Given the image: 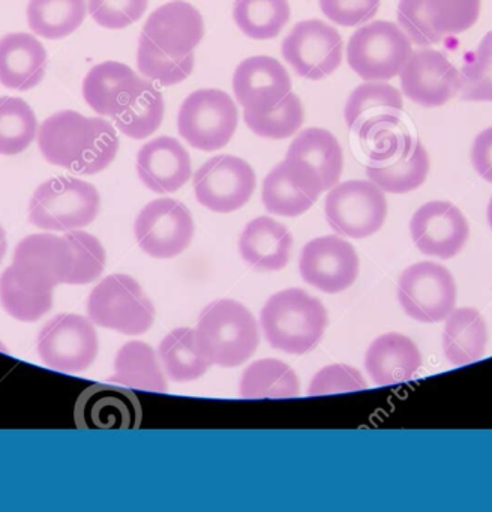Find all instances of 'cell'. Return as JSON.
<instances>
[{"label": "cell", "mask_w": 492, "mask_h": 512, "mask_svg": "<svg viewBox=\"0 0 492 512\" xmlns=\"http://www.w3.org/2000/svg\"><path fill=\"white\" fill-rule=\"evenodd\" d=\"M72 260L65 238L30 235L18 242L14 262L0 277V304L20 320L36 322L53 307V290L68 284Z\"/></svg>", "instance_id": "cell-1"}, {"label": "cell", "mask_w": 492, "mask_h": 512, "mask_svg": "<svg viewBox=\"0 0 492 512\" xmlns=\"http://www.w3.org/2000/svg\"><path fill=\"white\" fill-rule=\"evenodd\" d=\"M38 146L42 157L53 166L77 175H96L116 158L119 136L105 119L63 110L42 122Z\"/></svg>", "instance_id": "cell-2"}, {"label": "cell", "mask_w": 492, "mask_h": 512, "mask_svg": "<svg viewBox=\"0 0 492 512\" xmlns=\"http://www.w3.org/2000/svg\"><path fill=\"white\" fill-rule=\"evenodd\" d=\"M326 308L302 289H287L267 299L261 326L273 349L303 355L317 346L326 331Z\"/></svg>", "instance_id": "cell-3"}, {"label": "cell", "mask_w": 492, "mask_h": 512, "mask_svg": "<svg viewBox=\"0 0 492 512\" xmlns=\"http://www.w3.org/2000/svg\"><path fill=\"white\" fill-rule=\"evenodd\" d=\"M194 331L201 353L210 364L219 367L242 365L260 343L255 317L233 299H219L207 305Z\"/></svg>", "instance_id": "cell-4"}, {"label": "cell", "mask_w": 492, "mask_h": 512, "mask_svg": "<svg viewBox=\"0 0 492 512\" xmlns=\"http://www.w3.org/2000/svg\"><path fill=\"white\" fill-rule=\"evenodd\" d=\"M101 197L89 182L69 176L39 185L29 203V221L51 232H71L89 226L99 212Z\"/></svg>", "instance_id": "cell-5"}, {"label": "cell", "mask_w": 492, "mask_h": 512, "mask_svg": "<svg viewBox=\"0 0 492 512\" xmlns=\"http://www.w3.org/2000/svg\"><path fill=\"white\" fill-rule=\"evenodd\" d=\"M87 314L95 325L125 335L144 334L155 320V308L140 284L125 274L108 275L90 293Z\"/></svg>", "instance_id": "cell-6"}, {"label": "cell", "mask_w": 492, "mask_h": 512, "mask_svg": "<svg viewBox=\"0 0 492 512\" xmlns=\"http://www.w3.org/2000/svg\"><path fill=\"white\" fill-rule=\"evenodd\" d=\"M411 53L410 38L399 26L372 22L351 35L347 62L365 82H386L399 76Z\"/></svg>", "instance_id": "cell-7"}, {"label": "cell", "mask_w": 492, "mask_h": 512, "mask_svg": "<svg viewBox=\"0 0 492 512\" xmlns=\"http://www.w3.org/2000/svg\"><path fill=\"white\" fill-rule=\"evenodd\" d=\"M239 124V112L233 98L219 89L192 92L177 116V130L192 148L218 151L228 145Z\"/></svg>", "instance_id": "cell-8"}, {"label": "cell", "mask_w": 492, "mask_h": 512, "mask_svg": "<svg viewBox=\"0 0 492 512\" xmlns=\"http://www.w3.org/2000/svg\"><path fill=\"white\" fill-rule=\"evenodd\" d=\"M479 16L480 0H399L396 10L399 28L419 47L468 31Z\"/></svg>", "instance_id": "cell-9"}, {"label": "cell", "mask_w": 492, "mask_h": 512, "mask_svg": "<svg viewBox=\"0 0 492 512\" xmlns=\"http://www.w3.org/2000/svg\"><path fill=\"white\" fill-rule=\"evenodd\" d=\"M327 223L339 235L363 239L383 227L387 217L384 191L371 181H347L330 188L324 203Z\"/></svg>", "instance_id": "cell-10"}, {"label": "cell", "mask_w": 492, "mask_h": 512, "mask_svg": "<svg viewBox=\"0 0 492 512\" xmlns=\"http://www.w3.org/2000/svg\"><path fill=\"white\" fill-rule=\"evenodd\" d=\"M36 349L47 367L78 373L98 356V335L92 320L78 314H59L39 331Z\"/></svg>", "instance_id": "cell-11"}, {"label": "cell", "mask_w": 492, "mask_h": 512, "mask_svg": "<svg viewBox=\"0 0 492 512\" xmlns=\"http://www.w3.org/2000/svg\"><path fill=\"white\" fill-rule=\"evenodd\" d=\"M456 295L452 274L438 263H416L399 277V304L417 322L437 323L446 319L455 310Z\"/></svg>", "instance_id": "cell-12"}, {"label": "cell", "mask_w": 492, "mask_h": 512, "mask_svg": "<svg viewBox=\"0 0 492 512\" xmlns=\"http://www.w3.org/2000/svg\"><path fill=\"white\" fill-rule=\"evenodd\" d=\"M255 185L257 178L252 167L233 155L210 158L194 175L198 203L218 214L243 208L254 194Z\"/></svg>", "instance_id": "cell-13"}, {"label": "cell", "mask_w": 492, "mask_h": 512, "mask_svg": "<svg viewBox=\"0 0 492 512\" xmlns=\"http://www.w3.org/2000/svg\"><path fill=\"white\" fill-rule=\"evenodd\" d=\"M282 56L297 76L321 80L335 73L342 64L341 35L321 20L297 23L282 41Z\"/></svg>", "instance_id": "cell-14"}, {"label": "cell", "mask_w": 492, "mask_h": 512, "mask_svg": "<svg viewBox=\"0 0 492 512\" xmlns=\"http://www.w3.org/2000/svg\"><path fill=\"white\" fill-rule=\"evenodd\" d=\"M135 239L155 259L179 256L194 238V220L183 203L158 199L144 206L134 224Z\"/></svg>", "instance_id": "cell-15"}, {"label": "cell", "mask_w": 492, "mask_h": 512, "mask_svg": "<svg viewBox=\"0 0 492 512\" xmlns=\"http://www.w3.org/2000/svg\"><path fill=\"white\" fill-rule=\"evenodd\" d=\"M324 193L320 176L299 158H285L273 167L263 182L264 208L281 217H299Z\"/></svg>", "instance_id": "cell-16"}, {"label": "cell", "mask_w": 492, "mask_h": 512, "mask_svg": "<svg viewBox=\"0 0 492 512\" xmlns=\"http://www.w3.org/2000/svg\"><path fill=\"white\" fill-rule=\"evenodd\" d=\"M402 92L422 107H440L459 92L461 77L455 65L438 50H417L399 73Z\"/></svg>", "instance_id": "cell-17"}, {"label": "cell", "mask_w": 492, "mask_h": 512, "mask_svg": "<svg viewBox=\"0 0 492 512\" xmlns=\"http://www.w3.org/2000/svg\"><path fill=\"white\" fill-rule=\"evenodd\" d=\"M410 233L420 253L447 260L461 253L470 236V226L453 203L435 200L414 212Z\"/></svg>", "instance_id": "cell-18"}, {"label": "cell", "mask_w": 492, "mask_h": 512, "mask_svg": "<svg viewBox=\"0 0 492 512\" xmlns=\"http://www.w3.org/2000/svg\"><path fill=\"white\" fill-rule=\"evenodd\" d=\"M299 268L306 283L324 293H339L356 281L359 256L350 242L323 236L303 247Z\"/></svg>", "instance_id": "cell-19"}, {"label": "cell", "mask_w": 492, "mask_h": 512, "mask_svg": "<svg viewBox=\"0 0 492 512\" xmlns=\"http://www.w3.org/2000/svg\"><path fill=\"white\" fill-rule=\"evenodd\" d=\"M141 418L137 395L119 386H89L75 403V425L83 430H134Z\"/></svg>", "instance_id": "cell-20"}, {"label": "cell", "mask_w": 492, "mask_h": 512, "mask_svg": "<svg viewBox=\"0 0 492 512\" xmlns=\"http://www.w3.org/2000/svg\"><path fill=\"white\" fill-rule=\"evenodd\" d=\"M233 91L243 109L266 112L290 94V74L270 56H252L234 71Z\"/></svg>", "instance_id": "cell-21"}, {"label": "cell", "mask_w": 492, "mask_h": 512, "mask_svg": "<svg viewBox=\"0 0 492 512\" xmlns=\"http://www.w3.org/2000/svg\"><path fill=\"white\" fill-rule=\"evenodd\" d=\"M141 35L167 55L183 58L203 40V17L185 0H173L150 14Z\"/></svg>", "instance_id": "cell-22"}, {"label": "cell", "mask_w": 492, "mask_h": 512, "mask_svg": "<svg viewBox=\"0 0 492 512\" xmlns=\"http://www.w3.org/2000/svg\"><path fill=\"white\" fill-rule=\"evenodd\" d=\"M137 173L153 193H174L191 178V157L179 140L156 137L138 151Z\"/></svg>", "instance_id": "cell-23"}, {"label": "cell", "mask_w": 492, "mask_h": 512, "mask_svg": "<svg viewBox=\"0 0 492 512\" xmlns=\"http://www.w3.org/2000/svg\"><path fill=\"white\" fill-rule=\"evenodd\" d=\"M141 80L131 67L122 62H102L84 77L83 97L93 112L116 118L134 97Z\"/></svg>", "instance_id": "cell-24"}, {"label": "cell", "mask_w": 492, "mask_h": 512, "mask_svg": "<svg viewBox=\"0 0 492 512\" xmlns=\"http://www.w3.org/2000/svg\"><path fill=\"white\" fill-rule=\"evenodd\" d=\"M48 56L33 35L8 34L0 38V85L29 91L44 79Z\"/></svg>", "instance_id": "cell-25"}, {"label": "cell", "mask_w": 492, "mask_h": 512, "mask_svg": "<svg viewBox=\"0 0 492 512\" xmlns=\"http://www.w3.org/2000/svg\"><path fill=\"white\" fill-rule=\"evenodd\" d=\"M293 236L284 224L269 217L249 221L239 239L242 259L261 272L281 271L290 260Z\"/></svg>", "instance_id": "cell-26"}, {"label": "cell", "mask_w": 492, "mask_h": 512, "mask_svg": "<svg viewBox=\"0 0 492 512\" xmlns=\"http://www.w3.org/2000/svg\"><path fill=\"white\" fill-rule=\"evenodd\" d=\"M422 365L419 347L402 334L381 335L372 341L365 356V368L377 385H398L407 382Z\"/></svg>", "instance_id": "cell-27"}, {"label": "cell", "mask_w": 492, "mask_h": 512, "mask_svg": "<svg viewBox=\"0 0 492 512\" xmlns=\"http://www.w3.org/2000/svg\"><path fill=\"white\" fill-rule=\"evenodd\" d=\"M488 329L474 308H456L446 317L443 352L450 364L461 367L485 355Z\"/></svg>", "instance_id": "cell-28"}, {"label": "cell", "mask_w": 492, "mask_h": 512, "mask_svg": "<svg viewBox=\"0 0 492 512\" xmlns=\"http://www.w3.org/2000/svg\"><path fill=\"white\" fill-rule=\"evenodd\" d=\"M288 158L308 163L320 176L324 191L335 187L344 169V154L338 139L323 128H308L291 142Z\"/></svg>", "instance_id": "cell-29"}, {"label": "cell", "mask_w": 492, "mask_h": 512, "mask_svg": "<svg viewBox=\"0 0 492 512\" xmlns=\"http://www.w3.org/2000/svg\"><path fill=\"white\" fill-rule=\"evenodd\" d=\"M360 148L369 163L384 164L410 151L414 140L398 115H380L360 125L356 131Z\"/></svg>", "instance_id": "cell-30"}, {"label": "cell", "mask_w": 492, "mask_h": 512, "mask_svg": "<svg viewBox=\"0 0 492 512\" xmlns=\"http://www.w3.org/2000/svg\"><path fill=\"white\" fill-rule=\"evenodd\" d=\"M108 382L144 391L168 389L155 352L143 341H129L120 347L114 359V374L108 377Z\"/></svg>", "instance_id": "cell-31"}, {"label": "cell", "mask_w": 492, "mask_h": 512, "mask_svg": "<svg viewBox=\"0 0 492 512\" xmlns=\"http://www.w3.org/2000/svg\"><path fill=\"white\" fill-rule=\"evenodd\" d=\"M429 155L422 143L414 140L410 151L390 163L366 166L369 181L384 193L407 194L419 188L429 173Z\"/></svg>", "instance_id": "cell-32"}, {"label": "cell", "mask_w": 492, "mask_h": 512, "mask_svg": "<svg viewBox=\"0 0 492 512\" xmlns=\"http://www.w3.org/2000/svg\"><path fill=\"white\" fill-rule=\"evenodd\" d=\"M87 14L86 0H30L27 23L45 40H62L74 34Z\"/></svg>", "instance_id": "cell-33"}, {"label": "cell", "mask_w": 492, "mask_h": 512, "mask_svg": "<svg viewBox=\"0 0 492 512\" xmlns=\"http://www.w3.org/2000/svg\"><path fill=\"white\" fill-rule=\"evenodd\" d=\"M159 361L174 382H192L209 370L210 362L201 353L191 328H177L161 341Z\"/></svg>", "instance_id": "cell-34"}, {"label": "cell", "mask_w": 492, "mask_h": 512, "mask_svg": "<svg viewBox=\"0 0 492 512\" xmlns=\"http://www.w3.org/2000/svg\"><path fill=\"white\" fill-rule=\"evenodd\" d=\"M239 391L242 398H291L300 394V383L284 362L261 359L246 368Z\"/></svg>", "instance_id": "cell-35"}, {"label": "cell", "mask_w": 492, "mask_h": 512, "mask_svg": "<svg viewBox=\"0 0 492 512\" xmlns=\"http://www.w3.org/2000/svg\"><path fill=\"white\" fill-rule=\"evenodd\" d=\"M164 97L149 80H141L126 109L114 119L120 133L135 140L152 136L164 121Z\"/></svg>", "instance_id": "cell-36"}, {"label": "cell", "mask_w": 492, "mask_h": 512, "mask_svg": "<svg viewBox=\"0 0 492 512\" xmlns=\"http://www.w3.org/2000/svg\"><path fill=\"white\" fill-rule=\"evenodd\" d=\"M404 110L398 89L384 82H366L357 86L345 104V124L356 133L360 125L380 115L401 116Z\"/></svg>", "instance_id": "cell-37"}, {"label": "cell", "mask_w": 492, "mask_h": 512, "mask_svg": "<svg viewBox=\"0 0 492 512\" xmlns=\"http://www.w3.org/2000/svg\"><path fill=\"white\" fill-rule=\"evenodd\" d=\"M234 22L251 40H273L290 20L288 0H234Z\"/></svg>", "instance_id": "cell-38"}, {"label": "cell", "mask_w": 492, "mask_h": 512, "mask_svg": "<svg viewBox=\"0 0 492 512\" xmlns=\"http://www.w3.org/2000/svg\"><path fill=\"white\" fill-rule=\"evenodd\" d=\"M38 121L32 107L21 98H0V155L26 151L38 137Z\"/></svg>", "instance_id": "cell-39"}, {"label": "cell", "mask_w": 492, "mask_h": 512, "mask_svg": "<svg viewBox=\"0 0 492 512\" xmlns=\"http://www.w3.org/2000/svg\"><path fill=\"white\" fill-rule=\"evenodd\" d=\"M245 124L249 130L264 139L282 140L294 136L305 121L302 101L293 92L287 95L278 106L266 112L245 110Z\"/></svg>", "instance_id": "cell-40"}, {"label": "cell", "mask_w": 492, "mask_h": 512, "mask_svg": "<svg viewBox=\"0 0 492 512\" xmlns=\"http://www.w3.org/2000/svg\"><path fill=\"white\" fill-rule=\"evenodd\" d=\"M194 52L183 58H173L162 52L144 35L138 38L137 67L141 76L162 86H173L191 76L194 70Z\"/></svg>", "instance_id": "cell-41"}, {"label": "cell", "mask_w": 492, "mask_h": 512, "mask_svg": "<svg viewBox=\"0 0 492 512\" xmlns=\"http://www.w3.org/2000/svg\"><path fill=\"white\" fill-rule=\"evenodd\" d=\"M459 97L464 101H492V32H488L476 52L459 71Z\"/></svg>", "instance_id": "cell-42"}, {"label": "cell", "mask_w": 492, "mask_h": 512, "mask_svg": "<svg viewBox=\"0 0 492 512\" xmlns=\"http://www.w3.org/2000/svg\"><path fill=\"white\" fill-rule=\"evenodd\" d=\"M63 238L71 251L72 269L69 283L72 286L89 284L104 271L105 250L98 238L90 233L71 230Z\"/></svg>", "instance_id": "cell-43"}, {"label": "cell", "mask_w": 492, "mask_h": 512, "mask_svg": "<svg viewBox=\"0 0 492 512\" xmlns=\"http://www.w3.org/2000/svg\"><path fill=\"white\" fill-rule=\"evenodd\" d=\"M149 0H87V11L105 29H125L146 13Z\"/></svg>", "instance_id": "cell-44"}, {"label": "cell", "mask_w": 492, "mask_h": 512, "mask_svg": "<svg viewBox=\"0 0 492 512\" xmlns=\"http://www.w3.org/2000/svg\"><path fill=\"white\" fill-rule=\"evenodd\" d=\"M366 388L365 379L350 365L333 364L318 371L309 385V394L324 395L360 391Z\"/></svg>", "instance_id": "cell-45"}, {"label": "cell", "mask_w": 492, "mask_h": 512, "mask_svg": "<svg viewBox=\"0 0 492 512\" xmlns=\"http://www.w3.org/2000/svg\"><path fill=\"white\" fill-rule=\"evenodd\" d=\"M330 22L344 28H356L377 14L381 0H318Z\"/></svg>", "instance_id": "cell-46"}, {"label": "cell", "mask_w": 492, "mask_h": 512, "mask_svg": "<svg viewBox=\"0 0 492 512\" xmlns=\"http://www.w3.org/2000/svg\"><path fill=\"white\" fill-rule=\"evenodd\" d=\"M471 163L477 175L492 184V127L486 128L474 139Z\"/></svg>", "instance_id": "cell-47"}, {"label": "cell", "mask_w": 492, "mask_h": 512, "mask_svg": "<svg viewBox=\"0 0 492 512\" xmlns=\"http://www.w3.org/2000/svg\"><path fill=\"white\" fill-rule=\"evenodd\" d=\"M6 250H8V241H6L5 230L0 226V263H2L3 257H5Z\"/></svg>", "instance_id": "cell-48"}, {"label": "cell", "mask_w": 492, "mask_h": 512, "mask_svg": "<svg viewBox=\"0 0 492 512\" xmlns=\"http://www.w3.org/2000/svg\"><path fill=\"white\" fill-rule=\"evenodd\" d=\"M486 217H488V223H489V226H491V229H492V197H491V200H489V203H488V211H486Z\"/></svg>", "instance_id": "cell-49"}]
</instances>
